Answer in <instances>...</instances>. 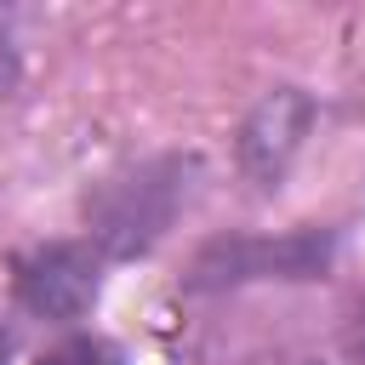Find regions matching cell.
Instances as JSON below:
<instances>
[{
	"mask_svg": "<svg viewBox=\"0 0 365 365\" xmlns=\"http://www.w3.org/2000/svg\"><path fill=\"white\" fill-rule=\"evenodd\" d=\"M11 291L34 319L68 325L97 302V251L74 245V240H51L34 245L11 262Z\"/></svg>",
	"mask_w": 365,
	"mask_h": 365,
	"instance_id": "obj_2",
	"label": "cell"
},
{
	"mask_svg": "<svg viewBox=\"0 0 365 365\" xmlns=\"http://www.w3.org/2000/svg\"><path fill=\"white\" fill-rule=\"evenodd\" d=\"M17 68H23V63H17V40H11V23L0 17V97L17 91Z\"/></svg>",
	"mask_w": 365,
	"mask_h": 365,
	"instance_id": "obj_6",
	"label": "cell"
},
{
	"mask_svg": "<svg viewBox=\"0 0 365 365\" xmlns=\"http://www.w3.org/2000/svg\"><path fill=\"white\" fill-rule=\"evenodd\" d=\"M308 125H314V103H308L297 86L268 91V97L251 108L245 131H240V165H245L257 182H279V171H285L291 154L302 148Z\"/></svg>",
	"mask_w": 365,
	"mask_h": 365,
	"instance_id": "obj_3",
	"label": "cell"
},
{
	"mask_svg": "<svg viewBox=\"0 0 365 365\" xmlns=\"http://www.w3.org/2000/svg\"><path fill=\"white\" fill-rule=\"evenodd\" d=\"M314 268H325V240L319 234H291L279 245H211L194 268V285H217V279H251V274H285V279H308Z\"/></svg>",
	"mask_w": 365,
	"mask_h": 365,
	"instance_id": "obj_4",
	"label": "cell"
},
{
	"mask_svg": "<svg viewBox=\"0 0 365 365\" xmlns=\"http://www.w3.org/2000/svg\"><path fill=\"white\" fill-rule=\"evenodd\" d=\"M177 200H182V160H148L137 171H120L86 200L91 240L108 257H137L165 234Z\"/></svg>",
	"mask_w": 365,
	"mask_h": 365,
	"instance_id": "obj_1",
	"label": "cell"
},
{
	"mask_svg": "<svg viewBox=\"0 0 365 365\" xmlns=\"http://www.w3.org/2000/svg\"><path fill=\"white\" fill-rule=\"evenodd\" d=\"M6 354H11V331H6V319H0V365H6Z\"/></svg>",
	"mask_w": 365,
	"mask_h": 365,
	"instance_id": "obj_7",
	"label": "cell"
},
{
	"mask_svg": "<svg viewBox=\"0 0 365 365\" xmlns=\"http://www.w3.org/2000/svg\"><path fill=\"white\" fill-rule=\"evenodd\" d=\"M40 365H120V354H114L108 342H97V336H68V342H57Z\"/></svg>",
	"mask_w": 365,
	"mask_h": 365,
	"instance_id": "obj_5",
	"label": "cell"
}]
</instances>
